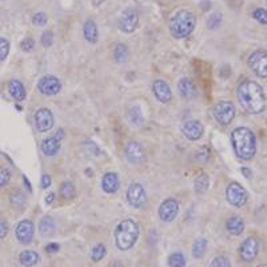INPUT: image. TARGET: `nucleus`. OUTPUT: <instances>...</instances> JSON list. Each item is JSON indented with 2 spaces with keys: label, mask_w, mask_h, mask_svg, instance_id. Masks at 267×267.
Wrapping results in <instances>:
<instances>
[{
  "label": "nucleus",
  "mask_w": 267,
  "mask_h": 267,
  "mask_svg": "<svg viewBox=\"0 0 267 267\" xmlns=\"http://www.w3.org/2000/svg\"><path fill=\"white\" fill-rule=\"evenodd\" d=\"M237 96L240 106L248 114L259 115L267 107V96L263 87L258 82L251 79H244L238 84Z\"/></svg>",
  "instance_id": "f257e3e1"
},
{
  "label": "nucleus",
  "mask_w": 267,
  "mask_h": 267,
  "mask_svg": "<svg viewBox=\"0 0 267 267\" xmlns=\"http://www.w3.org/2000/svg\"><path fill=\"white\" fill-rule=\"evenodd\" d=\"M231 145L239 159L251 160L256 155V137L248 127H237L231 132Z\"/></svg>",
  "instance_id": "f03ea898"
},
{
  "label": "nucleus",
  "mask_w": 267,
  "mask_h": 267,
  "mask_svg": "<svg viewBox=\"0 0 267 267\" xmlns=\"http://www.w3.org/2000/svg\"><path fill=\"white\" fill-rule=\"evenodd\" d=\"M139 238V226L132 219H124L115 229V242L120 251H127L135 246Z\"/></svg>",
  "instance_id": "7ed1b4c3"
},
{
  "label": "nucleus",
  "mask_w": 267,
  "mask_h": 267,
  "mask_svg": "<svg viewBox=\"0 0 267 267\" xmlns=\"http://www.w3.org/2000/svg\"><path fill=\"white\" fill-rule=\"evenodd\" d=\"M196 24L194 14L188 10H180L172 15L170 20V31L176 39H184L192 34Z\"/></svg>",
  "instance_id": "20e7f679"
},
{
  "label": "nucleus",
  "mask_w": 267,
  "mask_h": 267,
  "mask_svg": "<svg viewBox=\"0 0 267 267\" xmlns=\"http://www.w3.org/2000/svg\"><path fill=\"white\" fill-rule=\"evenodd\" d=\"M214 118L222 126H229L233 123L237 115V108L235 104L231 100H221L215 104L213 110Z\"/></svg>",
  "instance_id": "39448f33"
},
{
  "label": "nucleus",
  "mask_w": 267,
  "mask_h": 267,
  "mask_svg": "<svg viewBox=\"0 0 267 267\" xmlns=\"http://www.w3.org/2000/svg\"><path fill=\"white\" fill-rule=\"evenodd\" d=\"M248 69L258 78H267V51L263 48L252 51L247 59Z\"/></svg>",
  "instance_id": "423d86ee"
},
{
  "label": "nucleus",
  "mask_w": 267,
  "mask_h": 267,
  "mask_svg": "<svg viewBox=\"0 0 267 267\" xmlns=\"http://www.w3.org/2000/svg\"><path fill=\"white\" fill-rule=\"evenodd\" d=\"M226 198L227 202L234 207H243L248 201L247 191L244 190V187L238 182H231L226 188Z\"/></svg>",
  "instance_id": "0eeeda50"
},
{
  "label": "nucleus",
  "mask_w": 267,
  "mask_h": 267,
  "mask_svg": "<svg viewBox=\"0 0 267 267\" xmlns=\"http://www.w3.org/2000/svg\"><path fill=\"white\" fill-rule=\"evenodd\" d=\"M259 254V240L255 237H248L240 243L239 256L243 262H252Z\"/></svg>",
  "instance_id": "6e6552de"
},
{
  "label": "nucleus",
  "mask_w": 267,
  "mask_h": 267,
  "mask_svg": "<svg viewBox=\"0 0 267 267\" xmlns=\"http://www.w3.org/2000/svg\"><path fill=\"white\" fill-rule=\"evenodd\" d=\"M119 28L123 31V32H134L137 30L138 24H139V15L138 12L134 10V8H126L124 11L120 14L118 20Z\"/></svg>",
  "instance_id": "1a4fd4ad"
},
{
  "label": "nucleus",
  "mask_w": 267,
  "mask_h": 267,
  "mask_svg": "<svg viewBox=\"0 0 267 267\" xmlns=\"http://www.w3.org/2000/svg\"><path fill=\"white\" fill-rule=\"evenodd\" d=\"M35 127L39 132H47L53 127L55 119L53 115L48 108H39L34 115Z\"/></svg>",
  "instance_id": "9d476101"
},
{
  "label": "nucleus",
  "mask_w": 267,
  "mask_h": 267,
  "mask_svg": "<svg viewBox=\"0 0 267 267\" xmlns=\"http://www.w3.org/2000/svg\"><path fill=\"white\" fill-rule=\"evenodd\" d=\"M38 90L43 95H56L61 90L60 80L57 79L56 77H53V75H46V77L40 78V80H39Z\"/></svg>",
  "instance_id": "9b49d317"
},
{
  "label": "nucleus",
  "mask_w": 267,
  "mask_h": 267,
  "mask_svg": "<svg viewBox=\"0 0 267 267\" xmlns=\"http://www.w3.org/2000/svg\"><path fill=\"white\" fill-rule=\"evenodd\" d=\"M35 234V226L32 221L30 219H24V221L19 222L15 229V237L19 240V243L22 244H30L34 239Z\"/></svg>",
  "instance_id": "f8f14e48"
},
{
  "label": "nucleus",
  "mask_w": 267,
  "mask_h": 267,
  "mask_svg": "<svg viewBox=\"0 0 267 267\" xmlns=\"http://www.w3.org/2000/svg\"><path fill=\"white\" fill-rule=\"evenodd\" d=\"M127 202L134 209H141L146 203L145 187L141 183H131L127 190Z\"/></svg>",
  "instance_id": "ddd939ff"
},
{
  "label": "nucleus",
  "mask_w": 267,
  "mask_h": 267,
  "mask_svg": "<svg viewBox=\"0 0 267 267\" xmlns=\"http://www.w3.org/2000/svg\"><path fill=\"white\" fill-rule=\"evenodd\" d=\"M64 138V131L63 130H57L56 134L53 137L47 138L42 142V151L44 155L47 157H53L56 155L57 151L60 150L61 145V139Z\"/></svg>",
  "instance_id": "4468645a"
},
{
  "label": "nucleus",
  "mask_w": 267,
  "mask_h": 267,
  "mask_svg": "<svg viewBox=\"0 0 267 267\" xmlns=\"http://www.w3.org/2000/svg\"><path fill=\"white\" fill-rule=\"evenodd\" d=\"M179 213V203L175 199H166L159 207V217L163 222H172L178 217Z\"/></svg>",
  "instance_id": "2eb2a0df"
},
{
  "label": "nucleus",
  "mask_w": 267,
  "mask_h": 267,
  "mask_svg": "<svg viewBox=\"0 0 267 267\" xmlns=\"http://www.w3.org/2000/svg\"><path fill=\"white\" fill-rule=\"evenodd\" d=\"M203 124L199 120H186L182 124V132L190 141H198L203 135Z\"/></svg>",
  "instance_id": "dca6fc26"
},
{
  "label": "nucleus",
  "mask_w": 267,
  "mask_h": 267,
  "mask_svg": "<svg viewBox=\"0 0 267 267\" xmlns=\"http://www.w3.org/2000/svg\"><path fill=\"white\" fill-rule=\"evenodd\" d=\"M153 91L155 98H157L159 102H162V103H168V102L172 99L171 88H170V86H168L164 80H155L153 83Z\"/></svg>",
  "instance_id": "f3484780"
},
{
  "label": "nucleus",
  "mask_w": 267,
  "mask_h": 267,
  "mask_svg": "<svg viewBox=\"0 0 267 267\" xmlns=\"http://www.w3.org/2000/svg\"><path fill=\"white\" fill-rule=\"evenodd\" d=\"M124 155H126V159L131 164H139L145 159V151L142 149V146L139 143H137V142H130L126 146Z\"/></svg>",
  "instance_id": "a211bd4d"
},
{
  "label": "nucleus",
  "mask_w": 267,
  "mask_h": 267,
  "mask_svg": "<svg viewBox=\"0 0 267 267\" xmlns=\"http://www.w3.org/2000/svg\"><path fill=\"white\" fill-rule=\"evenodd\" d=\"M178 91L180 96L186 100H192L198 96V90L196 86L190 78H182L178 83Z\"/></svg>",
  "instance_id": "6ab92c4d"
},
{
  "label": "nucleus",
  "mask_w": 267,
  "mask_h": 267,
  "mask_svg": "<svg viewBox=\"0 0 267 267\" xmlns=\"http://www.w3.org/2000/svg\"><path fill=\"white\" fill-rule=\"evenodd\" d=\"M226 230L230 235H234V237H238L240 234L244 231V221L238 215H234V217H230L227 221H226Z\"/></svg>",
  "instance_id": "aec40b11"
},
{
  "label": "nucleus",
  "mask_w": 267,
  "mask_h": 267,
  "mask_svg": "<svg viewBox=\"0 0 267 267\" xmlns=\"http://www.w3.org/2000/svg\"><path fill=\"white\" fill-rule=\"evenodd\" d=\"M102 188L107 194H115L119 188V178L115 172H107L102 178Z\"/></svg>",
  "instance_id": "412c9836"
},
{
  "label": "nucleus",
  "mask_w": 267,
  "mask_h": 267,
  "mask_svg": "<svg viewBox=\"0 0 267 267\" xmlns=\"http://www.w3.org/2000/svg\"><path fill=\"white\" fill-rule=\"evenodd\" d=\"M8 92L16 102H23L26 99V88L20 80L12 79L8 83Z\"/></svg>",
  "instance_id": "4be33fe9"
},
{
  "label": "nucleus",
  "mask_w": 267,
  "mask_h": 267,
  "mask_svg": "<svg viewBox=\"0 0 267 267\" xmlns=\"http://www.w3.org/2000/svg\"><path fill=\"white\" fill-rule=\"evenodd\" d=\"M40 260V256L36 251L34 250H24L20 252L19 255V262L22 266L24 267H32L35 264H38V262Z\"/></svg>",
  "instance_id": "5701e85b"
},
{
  "label": "nucleus",
  "mask_w": 267,
  "mask_h": 267,
  "mask_svg": "<svg viewBox=\"0 0 267 267\" xmlns=\"http://www.w3.org/2000/svg\"><path fill=\"white\" fill-rule=\"evenodd\" d=\"M83 35L86 40L88 43H92V44H95L98 42V27H96V23L94 20H87L83 26Z\"/></svg>",
  "instance_id": "b1692460"
},
{
  "label": "nucleus",
  "mask_w": 267,
  "mask_h": 267,
  "mask_svg": "<svg viewBox=\"0 0 267 267\" xmlns=\"http://www.w3.org/2000/svg\"><path fill=\"white\" fill-rule=\"evenodd\" d=\"M210 186V178L207 174H199L194 180V190L196 194H205Z\"/></svg>",
  "instance_id": "393cba45"
},
{
  "label": "nucleus",
  "mask_w": 267,
  "mask_h": 267,
  "mask_svg": "<svg viewBox=\"0 0 267 267\" xmlns=\"http://www.w3.org/2000/svg\"><path fill=\"white\" fill-rule=\"evenodd\" d=\"M207 244H209V242H207L206 238H199V239L195 240L194 244H192V251H191L195 259H201V258L205 256L207 250Z\"/></svg>",
  "instance_id": "a878e982"
},
{
  "label": "nucleus",
  "mask_w": 267,
  "mask_h": 267,
  "mask_svg": "<svg viewBox=\"0 0 267 267\" xmlns=\"http://www.w3.org/2000/svg\"><path fill=\"white\" fill-rule=\"evenodd\" d=\"M56 229V225H55V221H53L51 217H44L40 221V225H39V231L42 235L44 237H50L51 234H53Z\"/></svg>",
  "instance_id": "bb28decb"
},
{
  "label": "nucleus",
  "mask_w": 267,
  "mask_h": 267,
  "mask_svg": "<svg viewBox=\"0 0 267 267\" xmlns=\"http://www.w3.org/2000/svg\"><path fill=\"white\" fill-rule=\"evenodd\" d=\"M10 202H11V206L15 209H23L27 203L26 194L22 190H14L10 195Z\"/></svg>",
  "instance_id": "cd10ccee"
},
{
  "label": "nucleus",
  "mask_w": 267,
  "mask_h": 267,
  "mask_svg": "<svg viewBox=\"0 0 267 267\" xmlns=\"http://www.w3.org/2000/svg\"><path fill=\"white\" fill-rule=\"evenodd\" d=\"M59 194L63 199L65 201H70V199H73L75 196V186H74L73 182H69V180H65L63 183L60 184L59 187Z\"/></svg>",
  "instance_id": "c85d7f7f"
},
{
  "label": "nucleus",
  "mask_w": 267,
  "mask_h": 267,
  "mask_svg": "<svg viewBox=\"0 0 267 267\" xmlns=\"http://www.w3.org/2000/svg\"><path fill=\"white\" fill-rule=\"evenodd\" d=\"M127 59H128V48L122 43H118L114 47V60L116 63H124Z\"/></svg>",
  "instance_id": "c756f323"
},
{
  "label": "nucleus",
  "mask_w": 267,
  "mask_h": 267,
  "mask_svg": "<svg viewBox=\"0 0 267 267\" xmlns=\"http://www.w3.org/2000/svg\"><path fill=\"white\" fill-rule=\"evenodd\" d=\"M128 120L135 126H141L143 123V112L138 106H132L128 110Z\"/></svg>",
  "instance_id": "7c9ffc66"
},
{
  "label": "nucleus",
  "mask_w": 267,
  "mask_h": 267,
  "mask_svg": "<svg viewBox=\"0 0 267 267\" xmlns=\"http://www.w3.org/2000/svg\"><path fill=\"white\" fill-rule=\"evenodd\" d=\"M106 254H107V250H106V246H104V244H102V243L95 244L91 250L92 262L98 263V262H100V260L103 259L104 256H106Z\"/></svg>",
  "instance_id": "2f4dec72"
},
{
  "label": "nucleus",
  "mask_w": 267,
  "mask_h": 267,
  "mask_svg": "<svg viewBox=\"0 0 267 267\" xmlns=\"http://www.w3.org/2000/svg\"><path fill=\"white\" fill-rule=\"evenodd\" d=\"M168 266L170 267H184L186 266V258L182 252L176 251L172 252L171 255L168 256Z\"/></svg>",
  "instance_id": "473e14b6"
},
{
  "label": "nucleus",
  "mask_w": 267,
  "mask_h": 267,
  "mask_svg": "<svg viewBox=\"0 0 267 267\" xmlns=\"http://www.w3.org/2000/svg\"><path fill=\"white\" fill-rule=\"evenodd\" d=\"M222 14L221 12H214L213 15H210V18L207 19V28L209 30H215L218 27L221 26L222 23Z\"/></svg>",
  "instance_id": "72a5a7b5"
},
{
  "label": "nucleus",
  "mask_w": 267,
  "mask_h": 267,
  "mask_svg": "<svg viewBox=\"0 0 267 267\" xmlns=\"http://www.w3.org/2000/svg\"><path fill=\"white\" fill-rule=\"evenodd\" d=\"M252 18L259 24H267V10L266 8H256L252 11Z\"/></svg>",
  "instance_id": "f704fd0d"
},
{
  "label": "nucleus",
  "mask_w": 267,
  "mask_h": 267,
  "mask_svg": "<svg viewBox=\"0 0 267 267\" xmlns=\"http://www.w3.org/2000/svg\"><path fill=\"white\" fill-rule=\"evenodd\" d=\"M11 180V171L7 167H0V188L7 186Z\"/></svg>",
  "instance_id": "c9c22d12"
},
{
  "label": "nucleus",
  "mask_w": 267,
  "mask_h": 267,
  "mask_svg": "<svg viewBox=\"0 0 267 267\" xmlns=\"http://www.w3.org/2000/svg\"><path fill=\"white\" fill-rule=\"evenodd\" d=\"M211 267H231V263L227 256L218 255L211 262Z\"/></svg>",
  "instance_id": "e433bc0d"
},
{
  "label": "nucleus",
  "mask_w": 267,
  "mask_h": 267,
  "mask_svg": "<svg viewBox=\"0 0 267 267\" xmlns=\"http://www.w3.org/2000/svg\"><path fill=\"white\" fill-rule=\"evenodd\" d=\"M10 52V42L6 38H0V61L4 60Z\"/></svg>",
  "instance_id": "4c0bfd02"
},
{
  "label": "nucleus",
  "mask_w": 267,
  "mask_h": 267,
  "mask_svg": "<svg viewBox=\"0 0 267 267\" xmlns=\"http://www.w3.org/2000/svg\"><path fill=\"white\" fill-rule=\"evenodd\" d=\"M20 48L24 51V52H31V51L35 48V42L32 38H24L20 43Z\"/></svg>",
  "instance_id": "58836bf2"
},
{
  "label": "nucleus",
  "mask_w": 267,
  "mask_h": 267,
  "mask_svg": "<svg viewBox=\"0 0 267 267\" xmlns=\"http://www.w3.org/2000/svg\"><path fill=\"white\" fill-rule=\"evenodd\" d=\"M32 23H34L35 26L39 27L44 26V24L47 23V15L44 12H38V14H35V15L32 16Z\"/></svg>",
  "instance_id": "ea45409f"
},
{
  "label": "nucleus",
  "mask_w": 267,
  "mask_h": 267,
  "mask_svg": "<svg viewBox=\"0 0 267 267\" xmlns=\"http://www.w3.org/2000/svg\"><path fill=\"white\" fill-rule=\"evenodd\" d=\"M52 43H53V32L52 31H46V32L42 35V46L48 48L50 46H52Z\"/></svg>",
  "instance_id": "a19ab883"
},
{
  "label": "nucleus",
  "mask_w": 267,
  "mask_h": 267,
  "mask_svg": "<svg viewBox=\"0 0 267 267\" xmlns=\"http://www.w3.org/2000/svg\"><path fill=\"white\" fill-rule=\"evenodd\" d=\"M8 234V223L4 221L3 218H0V239H4Z\"/></svg>",
  "instance_id": "79ce46f5"
},
{
  "label": "nucleus",
  "mask_w": 267,
  "mask_h": 267,
  "mask_svg": "<svg viewBox=\"0 0 267 267\" xmlns=\"http://www.w3.org/2000/svg\"><path fill=\"white\" fill-rule=\"evenodd\" d=\"M59 250H60V246L55 243V242H51V243H48L46 246V251L48 252V254H55V252H57Z\"/></svg>",
  "instance_id": "37998d69"
},
{
  "label": "nucleus",
  "mask_w": 267,
  "mask_h": 267,
  "mask_svg": "<svg viewBox=\"0 0 267 267\" xmlns=\"http://www.w3.org/2000/svg\"><path fill=\"white\" fill-rule=\"evenodd\" d=\"M51 176L47 175V174H44V175L42 176V187L43 188H48V187L51 186Z\"/></svg>",
  "instance_id": "c03bdc74"
},
{
  "label": "nucleus",
  "mask_w": 267,
  "mask_h": 267,
  "mask_svg": "<svg viewBox=\"0 0 267 267\" xmlns=\"http://www.w3.org/2000/svg\"><path fill=\"white\" fill-rule=\"evenodd\" d=\"M240 172H242V175H243L244 178H247V179H250L252 176V171L248 167H242L240 168Z\"/></svg>",
  "instance_id": "a18cd8bd"
},
{
  "label": "nucleus",
  "mask_w": 267,
  "mask_h": 267,
  "mask_svg": "<svg viewBox=\"0 0 267 267\" xmlns=\"http://www.w3.org/2000/svg\"><path fill=\"white\" fill-rule=\"evenodd\" d=\"M53 199H55V194L53 192H50V194L46 196V203L47 205H51L53 202Z\"/></svg>",
  "instance_id": "49530a36"
},
{
  "label": "nucleus",
  "mask_w": 267,
  "mask_h": 267,
  "mask_svg": "<svg viewBox=\"0 0 267 267\" xmlns=\"http://www.w3.org/2000/svg\"><path fill=\"white\" fill-rule=\"evenodd\" d=\"M103 3V0H92V4H94V6H96V7H98V6H99V4H102Z\"/></svg>",
  "instance_id": "de8ad7c7"
},
{
  "label": "nucleus",
  "mask_w": 267,
  "mask_h": 267,
  "mask_svg": "<svg viewBox=\"0 0 267 267\" xmlns=\"http://www.w3.org/2000/svg\"><path fill=\"white\" fill-rule=\"evenodd\" d=\"M112 267H124V266H123V264L120 263V262H115V264Z\"/></svg>",
  "instance_id": "09e8293b"
},
{
  "label": "nucleus",
  "mask_w": 267,
  "mask_h": 267,
  "mask_svg": "<svg viewBox=\"0 0 267 267\" xmlns=\"http://www.w3.org/2000/svg\"><path fill=\"white\" fill-rule=\"evenodd\" d=\"M256 267H267V264H258Z\"/></svg>",
  "instance_id": "8fccbe9b"
},
{
  "label": "nucleus",
  "mask_w": 267,
  "mask_h": 267,
  "mask_svg": "<svg viewBox=\"0 0 267 267\" xmlns=\"http://www.w3.org/2000/svg\"><path fill=\"white\" fill-rule=\"evenodd\" d=\"M266 3H267V0H266Z\"/></svg>",
  "instance_id": "3c124183"
}]
</instances>
